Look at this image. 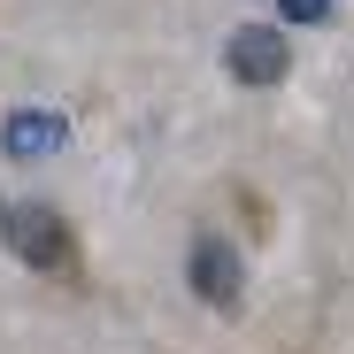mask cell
I'll list each match as a JSON object with an SVG mask.
<instances>
[{"label": "cell", "instance_id": "6da1fadb", "mask_svg": "<svg viewBox=\"0 0 354 354\" xmlns=\"http://www.w3.org/2000/svg\"><path fill=\"white\" fill-rule=\"evenodd\" d=\"M0 239H8V254L39 277H77V231L62 223V208L54 201H16L0 208Z\"/></svg>", "mask_w": 354, "mask_h": 354}, {"label": "cell", "instance_id": "7a4b0ae2", "mask_svg": "<svg viewBox=\"0 0 354 354\" xmlns=\"http://www.w3.org/2000/svg\"><path fill=\"white\" fill-rule=\"evenodd\" d=\"M223 62H231V77H239L247 93H270V85H285V70H292V46H285L277 24H239L231 46H223Z\"/></svg>", "mask_w": 354, "mask_h": 354}, {"label": "cell", "instance_id": "3957f363", "mask_svg": "<svg viewBox=\"0 0 354 354\" xmlns=\"http://www.w3.org/2000/svg\"><path fill=\"white\" fill-rule=\"evenodd\" d=\"M185 285L201 292L208 308H239L247 301V262H239V247L231 239H193V254H185Z\"/></svg>", "mask_w": 354, "mask_h": 354}, {"label": "cell", "instance_id": "277c9868", "mask_svg": "<svg viewBox=\"0 0 354 354\" xmlns=\"http://www.w3.org/2000/svg\"><path fill=\"white\" fill-rule=\"evenodd\" d=\"M54 147H70V124H62V115H46V108H24V115H8V154L39 162V154H54Z\"/></svg>", "mask_w": 354, "mask_h": 354}, {"label": "cell", "instance_id": "5b68a950", "mask_svg": "<svg viewBox=\"0 0 354 354\" xmlns=\"http://www.w3.org/2000/svg\"><path fill=\"white\" fill-rule=\"evenodd\" d=\"M324 8H331V0H285V24H316Z\"/></svg>", "mask_w": 354, "mask_h": 354}]
</instances>
